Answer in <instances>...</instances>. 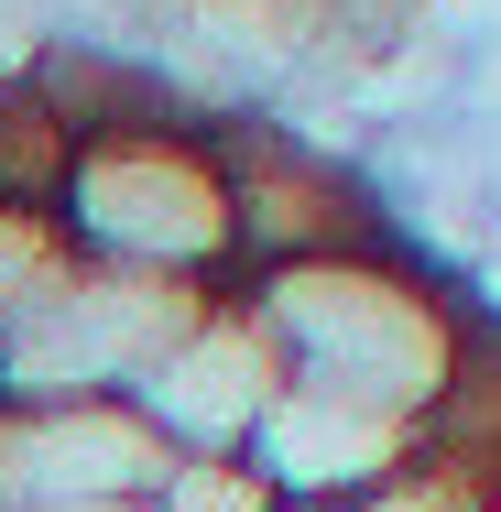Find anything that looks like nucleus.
<instances>
[{"label": "nucleus", "mask_w": 501, "mask_h": 512, "mask_svg": "<svg viewBox=\"0 0 501 512\" xmlns=\"http://www.w3.org/2000/svg\"><path fill=\"white\" fill-rule=\"evenodd\" d=\"M207 153H218L229 240H240V273L229 284H262V273H295V262H338V251L403 240L382 186L360 175V153H338L327 131H305L284 109H218L207 120Z\"/></svg>", "instance_id": "7ed1b4c3"}, {"label": "nucleus", "mask_w": 501, "mask_h": 512, "mask_svg": "<svg viewBox=\"0 0 501 512\" xmlns=\"http://www.w3.org/2000/svg\"><path fill=\"white\" fill-rule=\"evenodd\" d=\"M218 284L175 273H120V262H66V284L0 338V404L55 414V404H131L142 371L197 327Z\"/></svg>", "instance_id": "20e7f679"}, {"label": "nucleus", "mask_w": 501, "mask_h": 512, "mask_svg": "<svg viewBox=\"0 0 501 512\" xmlns=\"http://www.w3.org/2000/svg\"><path fill=\"white\" fill-rule=\"evenodd\" d=\"M480 512H501V491H491V502H480Z\"/></svg>", "instance_id": "f8f14e48"}, {"label": "nucleus", "mask_w": 501, "mask_h": 512, "mask_svg": "<svg viewBox=\"0 0 501 512\" xmlns=\"http://www.w3.org/2000/svg\"><path fill=\"white\" fill-rule=\"evenodd\" d=\"M66 512H142V502H66Z\"/></svg>", "instance_id": "9b49d317"}, {"label": "nucleus", "mask_w": 501, "mask_h": 512, "mask_svg": "<svg viewBox=\"0 0 501 512\" xmlns=\"http://www.w3.org/2000/svg\"><path fill=\"white\" fill-rule=\"evenodd\" d=\"M55 229L77 240V262H120V273H175V284L240 273L229 186H218V153L197 120H142V131L77 142L55 186Z\"/></svg>", "instance_id": "f03ea898"}, {"label": "nucleus", "mask_w": 501, "mask_h": 512, "mask_svg": "<svg viewBox=\"0 0 501 512\" xmlns=\"http://www.w3.org/2000/svg\"><path fill=\"white\" fill-rule=\"evenodd\" d=\"M142 512H284V502H273V480L251 458H164Z\"/></svg>", "instance_id": "9d476101"}, {"label": "nucleus", "mask_w": 501, "mask_h": 512, "mask_svg": "<svg viewBox=\"0 0 501 512\" xmlns=\"http://www.w3.org/2000/svg\"><path fill=\"white\" fill-rule=\"evenodd\" d=\"M66 262H77V240L55 229V207H0V338L66 284Z\"/></svg>", "instance_id": "1a4fd4ad"}, {"label": "nucleus", "mask_w": 501, "mask_h": 512, "mask_svg": "<svg viewBox=\"0 0 501 512\" xmlns=\"http://www.w3.org/2000/svg\"><path fill=\"white\" fill-rule=\"evenodd\" d=\"M491 491H501V469L458 458V447H436V436H414V458H403L393 480H371L349 512H480Z\"/></svg>", "instance_id": "6e6552de"}, {"label": "nucleus", "mask_w": 501, "mask_h": 512, "mask_svg": "<svg viewBox=\"0 0 501 512\" xmlns=\"http://www.w3.org/2000/svg\"><path fill=\"white\" fill-rule=\"evenodd\" d=\"M66 131H55V109L33 99L11 66H0V207H55V186H66Z\"/></svg>", "instance_id": "0eeeda50"}, {"label": "nucleus", "mask_w": 501, "mask_h": 512, "mask_svg": "<svg viewBox=\"0 0 501 512\" xmlns=\"http://www.w3.org/2000/svg\"><path fill=\"white\" fill-rule=\"evenodd\" d=\"M273 393H284V349H273V327L251 316L240 284H218V295L197 306V327L142 371L131 414H142L175 458H251Z\"/></svg>", "instance_id": "39448f33"}, {"label": "nucleus", "mask_w": 501, "mask_h": 512, "mask_svg": "<svg viewBox=\"0 0 501 512\" xmlns=\"http://www.w3.org/2000/svg\"><path fill=\"white\" fill-rule=\"evenodd\" d=\"M240 295L273 327L295 393H338V404L393 414L414 436H425V414L447 404V382H458V360H469V338H480V306H469L436 262H414L403 240L262 273V284H240Z\"/></svg>", "instance_id": "f257e3e1"}, {"label": "nucleus", "mask_w": 501, "mask_h": 512, "mask_svg": "<svg viewBox=\"0 0 501 512\" xmlns=\"http://www.w3.org/2000/svg\"><path fill=\"white\" fill-rule=\"evenodd\" d=\"M403 458H414V425L360 414V404H338V393H295V382L273 393L262 436H251V469L273 480L284 512H349L371 480H393Z\"/></svg>", "instance_id": "423d86ee"}]
</instances>
